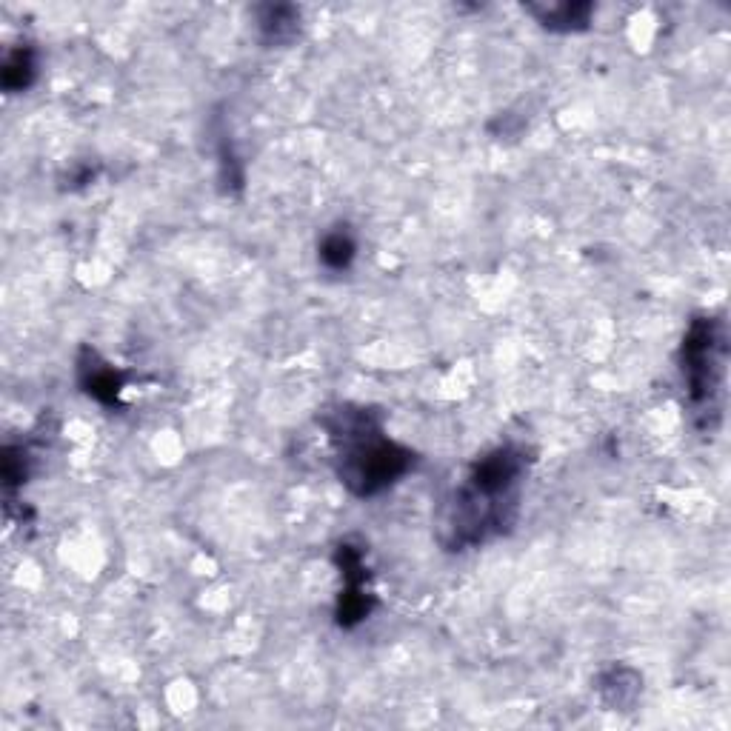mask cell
Returning <instances> with one entry per match:
<instances>
[{
    "instance_id": "1",
    "label": "cell",
    "mask_w": 731,
    "mask_h": 731,
    "mask_svg": "<svg viewBox=\"0 0 731 731\" xmlns=\"http://www.w3.org/2000/svg\"><path fill=\"white\" fill-rule=\"evenodd\" d=\"M529 460V452L514 443L477 460L440 512V540L446 549L463 552L512 529Z\"/></svg>"
},
{
    "instance_id": "2",
    "label": "cell",
    "mask_w": 731,
    "mask_h": 731,
    "mask_svg": "<svg viewBox=\"0 0 731 731\" xmlns=\"http://www.w3.org/2000/svg\"><path fill=\"white\" fill-rule=\"evenodd\" d=\"M337 452V477L357 497H375L415 466V455L380 426L369 409L343 406L323 420Z\"/></svg>"
},
{
    "instance_id": "3",
    "label": "cell",
    "mask_w": 731,
    "mask_h": 731,
    "mask_svg": "<svg viewBox=\"0 0 731 731\" xmlns=\"http://www.w3.org/2000/svg\"><path fill=\"white\" fill-rule=\"evenodd\" d=\"M726 363V335L723 323L714 317L694 320L683 340V380L694 406L717 415V397L723 392V366Z\"/></svg>"
},
{
    "instance_id": "4",
    "label": "cell",
    "mask_w": 731,
    "mask_h": 731,
    "mask_svg": "<svg viewBox=\"0 0 731 731\" xmlns=\"http://www.w3.org/2000/svg\"><path fill=\"white\" fill-rule=\"evenodd\" d=\"M297 23H300V12L292 6H263L260 9V35L266 43H286L297 35Z\"/></svg>"
},
{
    "instance_id": "5",
    "label": "cell",
    "mask_w": 731,
    "mask_h": 731,
    "mask_svg": "<svg viewBox=\"0 0 731 731\" xmlns=\"http://www.w3.org/2000/svg\"><path fill=\"white\" fill-rule=\"evenodd\" d=\"M80 369H83V386H86L89 395L98 397L103 403H115L123 380L109 363H98L95 355H92V363H83Z\"/></svg>"
},
{
    "instance_id": "6",
    "label": "cell",
    "mask_w": 731,
    "mask_h": 731,
    "mask_svg": "<svg viewBox=\"0 0 731 731\" xmlns=\"http://www.w3.org/2000/svg\"><path fill=\"white\" fill-rule=\"evenodd\" d=\"M355 252H357V243L355 238L346 232V229H335V232H329V235H323L320 240V263L326 266V269H349L352 266V260H355Z\"/></svg>"
},
{
    "instance_id": "7",
    "label": "cell",
    "mask_w": 731,
    "mask_h": 731,
    "mask_svg": "<svg viewBox=\"0 0 731 731\" xmlns=\"http://www.w3.org/2000/svg\"><path fill=\"white\" fill-rule=\"evenodd\" d=\"M35 72H38V63H35L32 49H29V46L15 49V52L6 58V63H3V86H6L9 92H23V89L32 86Z\"/></svg>"
},
{
    "instance_id": "8",
    "label": "cell",
    "mask_w": 731,
    "mask_h": 731,
    "mask_svg": "<svg viewBox=\"0 0 731 731\" xmlns=\"http://www.w3.org/2000/svg\"><path fill=\"white\" fill-rule=\"evenodd\" d=\"M537 12V9H534ZM589 6H572V3H560V6H549L546 12H537L543 26L549 29H560V32H572V29H583L589 20Z\"/></svg>"
},
{
    "instance_id": "9",
    "label": "cell",
    "mask_w": 731,
    "mask_h": 731,
    "mask_svg": "<svg viewBox=\"0 0 731 731\" xmlns=\"http://www.w3.org/2000/svg\"><path fill=\"white\" fill-rule=\"evenodd\" d=\"M626 672L629 669H612V672H606L600 677V692L606 697V703H612V706H629L634 700L632 694H626V680H623Z\"/></svg>"
}]
</instances>
